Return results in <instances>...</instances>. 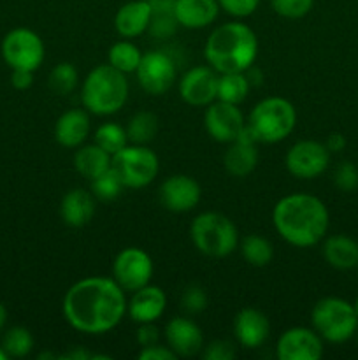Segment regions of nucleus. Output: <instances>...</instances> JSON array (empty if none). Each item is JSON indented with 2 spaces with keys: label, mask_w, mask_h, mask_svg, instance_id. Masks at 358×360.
<instances>
[{
  "label": "nucleus",
  "mask_w": 358,
  "mask_h": 360,
  "mask_svg": "<svg viewBox=\"0 0 358 360\" xmlns=\"http://www.w3.org/2000/svg\"><path fill=\"white\" fill-rule=\"evenodd\" d=\"M11 83L16 90H27L34 83V72L25 69H13V76H11Z\"/></svg>",
  "instance_id": "37998d69"
},
{
  "label": "nucleus",
  "mask_w": 358,
  "mask_h": 360,
  "mask_svg": "<svg viewBox=\"0 0 358 360\" xmlns=\"http://www.w3.org/2000/svg\"><path fill=\"white\" fill-rule=\"evenodd\" d=\"M95 144L107 151L109 155H116L121 151L123 148L128 144V136H126V129H123L118 123H102L97 130H95Z\"/></svg>",
  "instance_id": "7c9ffc66"
},
{
  "label": "nucleus",
  "mask_w": 358,
  "mask_h": 360,
  "mask_svg": "<svg viewBox=\"0 0 358 360\" xmlns=\"http://www.w3.org/2000/svg\"><path fill=\"white\" fill-rule=\"evenodd\" d=\"M62 359H70V360H90L91 355L88 354V352L81 350V348H74V350L70 352V354L63 355Z\"/></svg>",
  "instance_id": "a18cd8bd"
},
{
  "label": "nucleus",
  "mask_w": 358,
  "mask_h": 360,
  "mask_svg": "<svg viewBox=\"0 0 358 360\" xmlns=\"http://www.w3.org/2000/svg\"><path fill=\"white\" fill-rule=\"evenodd\" d=\"M95 210V195L91 192H86L83 188H74L63 195L60 202V217L63 224L69 227L79 229L84 227L93 218Z\"/></svg>",
  "instance_id": "4be33fe9"
},
{
  "label": "nucleus",
  "mask_w": 358,
  "mask_h": 360,
  "mask_svg": "<svg viewBox=\"0 0 358 360\" xmlns=\"http://www.w3.org/2000/svg\"><path fill=\"white\" fill-rule=\"evenodd\" d=\"M190 236L195 248L211 259L228 257L239 243V231L234 221L216 211L199 214L192 221Z\"/></svg>",
  "instance_id": "39448f33"
},
{
  "label": "nucleus",
  "mask_w": 358,
  "mask_h": 360,
  "mask_svg": "<svg viewBox=\"0 0 358 360\" xmlns=\"http://www.w3.org/2000/svg\"><path fill=\"white\" fill-rule=\"evenodd\" d=\"M204 125L207 134L218 143H234L244 129V116L235 104L223 101H214L207 105L204 115Z\"/></svg>",
  "instance_id": "ddd939ff"
},
{
  "label": "nucleus",
  "mask_w": 358,
  "mask_h": 360,
  "mask_svg": "<svg viewBox=\"0 0 358 360\" xmlns=\"http://www.w3.org/2000/svg\"><path fill=\"white\" fill-rule=\"evenodd\" d=\"M274 13L288 20H298L311 13L314 0H270Z\"/></svg>",
  "instance_id": "f704fd0d"
},
{
  "label": "nucleus",
  "mask_w": 358,
  "mask_h": 360,
  "mask_svg": "<svg viewBox=\"0 0 358 360\" xmlns=\"http://www.w3.org/2000/svg\"><path fill=\"white\" fill-rule=\"evenodd\" d=\"M221 9L234 18H248L258 9L260 0H218Z\"/></svg>",
  "instance_id": "58836bf2"
},
{
  "label": "nucleus",
  "mask_w": 358,
  "mask_h": 360,
  "mask_svg": "<svg viewBox=\"0 0 358 360\" xmlns=\"http://www.w3.org/2000/svg\"><path fill=\"white\" fill-rule=\"evenodd\" d=\"M323 257L336 269H353L358 266V243L344 234L330 236L323 245Z\"/></svg>",
  "instance_id": "b1692460"
},
{
  "label": "nucleus",
  "mask_w": 358,
  "mask_h": 360,
  "mask_svg": "<svg viewBox=\"0 0 358 360\" xmlns=\"http://www.w3.org/2000/svg\"><path fill=\"white\" fill-rule=\"evenodd\" d=\"M248 125L255 130L260 143H279L293 132L297 111L286 98L267 97L253 108Z\"/></svg>",
  "instance_id": "423d86ee"
},
{
  "label": "nucleus",
  "mask_w": 358,
  "mask_h": 360,
  "mask_svg": "<svg viewBox=\"0 0 358 360\" xmlns=\"http://www.w3.org/2000/svg\"><path fill=\"white\" fill-rule=\"evenodd\" d=\"M125 290L104 276L77 281L63 297V316L70 327L84 334H104L114 329L126 313Z\"/></svg>",
  "instance_id": "f257e3e1"
},
{
  "label": "nucleus",
  "mask_w": 358,
  "mask_h": 360,
  "mask_svg": "<svg viewBox=\"0 0 358 360\" xmlns=\"http://www.w3.org/2000/svg\"><path fill=\"white\" fill-rule=\"evenodd\" d=\"M258 53V39L253 28L242 21L220 25L206 42L207 63L218 74L246 72L251 69Z\"/></svg>",
  "instance_id": "7ed1b4c3"
},
{
  "label": "nucleus",
  "mask_w": 358,
  "mask_h": 360,
  "mask_svg": "<svg viewBox=\"0 0 358 360\" xmlns=\"http://www.w3.org/2000/svg\"><path fill=\"white\" fill-rule=\"evenodd\" d=\"M111 155L93 143L86 144V146H79V150L74 155V167L81 176L91 181V179L100 176L102 172L111 167Z\"/></svg>",
  "instance_id": "a878e982"
},
{
  "label": "nucleus",
  "mask_w": 358,
  "mask_h": 360,
  "mask_svg": "<svg viewBox=\"0 0 358 360\" xmlns=\"http://www.w3.org/2000/svg\"><path fill=\"white\" fill-rule=\"evenodd\" d=\"M357 333H358V329H357Z\"/></svg>",
  "instance_id": "3c124183"
},
{
  "label": "nucleus",
  "mask_w": 358,
  "mask_h": 360,
  "mask_svg": "<svg viewBox=\"0 0 358 360\" xmlns=\"http://www.w3.org/2000/svg\"><path fill=\"white\" fill-rule=\"evenodd\" d=\"M311 322L321 340L344 343L357 334L358 315L353 304L340 297H325L312 308Z\"/></svg>",
  "instance_id": "0eeeda50"
},
{
  "label": "nucleus",
  "mask_w": 358,
  "mask_h": 360,
  "mask_svg": "<svg viewBox=\"0 0 358 360\" xmlns=\"http://www.w3.org/2000/svg\"><path fill=\"white\" fill-rule=\"evenodd\" d=\"M49 88L55 91L56 95H70L79 84V74L77 69L69 62H62L51 70L49 74Z\"/></svg>",
  "instance_id": "2f4dec72"
},
{
  "label": "nucleus",
  "mask_w": 358,
  "mask_h": 360,
  "mask_svg": "<svg viewBox=\"0 0 358 360\" xmlns=\"http://www.w3.org/2000/svg\"><path fill=\"white\" fill-rule=\"evenodd\" d=\"M112 280L125 292H135L150 285L153 278V260L144 250L130 248L121 250L112 264Z\"/></svg>",
  "instance_id": "9b49d317"
},
{
  "label": "nucleus",
  "mask_w": 358,
  "mask_h": 360,
  "mask_svg": "<svg viewBox=\"0 0 358 360\" xmlns=\"http://www.w3.org/2000/svg\"><path fill=\"white\" fill-rule=\"evenodd\" d=\"M132 299L126 304L130 319L137 323H153L160 319L167 308V295L157 285H146L132 292Z\"/></svg>",
  "instance_id": "a211bd4d"
},
{
  "label": "nucleus",
  "mask_w": 358,
  "mask_h": 360,
  "mask_svg": "<svg viewBox=\"0 0 358 360\" xmlns=\"http://www.w3.org/2000/svg\"><path fill=\"white\" fill-rule=\"evenodd\" d=\"M137 357H139L140 360H175L178 359V355H175L168 347L153 345V347L142 348Z\"/></svg>",
  "instance_id": "a19ab883"
},
{
  "label": "nucleus",
  "mask_w": 358,
  "mask_h": 360,
  "mask_svg": "<svg viewBox=\"0 0 358 360\" xmlns=\"http://www.w3.org/2000/svg\"><path fill=\"white\" fill-rule=\"evenodd\" d=\"M218 74L213 67H193L179 81V95L195 108H204L216 101Z\"/></svg>",
  "instance_id": "2eb2a0df"
},
{
  "label": "nucleus",
  "mask_w": 358,
  "mask_h": 360,
  "mask_svg": "<svg viewBox=\"0 0 358 360\" xmlns=\"http://www.w3.org/2000/svg\"><path fill=\"white\" fill-rule=\"evenodd\" d=\"M158 132V118L150 111H140L128 120L126 136L132 144H147Z\"/></svg>",
  "instance_id": "c756f323"
},
{
  "label": "nucleus",
  "mask_w": 358,
  "mask_h": 360,
  "mask_svg": "<svg viewBox=\"0 0 358 360\" xmlns=\"http://www.w3.org/2000/svg\"><path fill=\"white\" fill-rule=\"evenodd\" d=\"M6 322H7V309H6V306H4L2 302H0V330L4 329Z\"/></svg>",
  "instance_id": "49530a36"
},
{
  "label": "nucleus",
  "mask_w": 358,
  "mask_h": 360,
  "mask_svg": "<svg viewBox=\"0 0 358 360\" xmlns=\"http://www.w3.org/2000/svg\"><path fill=\"white\" fill-rule=\"evenodd\" d=\"M7 359H9V355H7L6 350H4V348L0 347V360H7Z\"/></svg>",
  "instance_id": "de8ad7c7"
},
{
  "label": "nucleus",
  "mask_w": 358,
  "mask_h": 360,
  "mask_svg": "<svg viewBox=\"0 0 358 360\" xmlns=\"http://www.w3.org/2000/svg\"><path fill=\"white\" fill-rule=\"evenodd\" d=\"M158 340H160V334L153 323H140V329L137 330V343L140 347H153V345H158Z\"/></svg>",
  "instance_id": "79ce46f5"
},
{
  "label": "nucleus",
  "mask_w": 358,
  "mask_h": 360,
  "mask_svg": "<svg viewBox=\"0 0 358 360\" xmlns=\"http://www.w3.org/2000/svg\"><path fill=\"white\" fill-rule=\"evenodd\" d=\"M200 186L186 174H174L160 186V202L172 213H188L200 200Z\"/></svg>",
  "instance_id": "dca6fc26"
},
{
  "label": "nucleus",
  "mask_w": 358,
  "mask_h": 360,
  "mask_svg": "<svg viewBox=\"0 0 358 360\" xmlns=\"http://www.w3.org/2000/svg\"><path fill=\"white\" fill-rule=\"evenodd\" d=\"M179 23L174 13H151L147 32L157 39H168L175 34Z\"/></svg>",
  "instance_id": "c9c22d12"
},
{
  "label": "nucleus",
  "mask_w": 358,
  "mask_h": 360,
  "mask_svg": "<svg viewBox=\"0 0 358 360\" xmlns=\"http://www.w3.org/2000/svg\"><path fill=\"white\" fill-rule=\"evenodd\" d=\"M218 0H175L174 14L179 27L199 30L209 27L220 14Z\"/></svg>",
  "instance_id": "aec40b11"
},
{
  "label": "nucleus",
  "mask_w": 358,
  "mask_h": 360,
  "mask_svg": "<svg viewBox=\"0 0 358 360\" xmlns=\"http://www.w3.org/2000/svg\"><path fill=\"white\" fill-rule=\"evenodd\" d=\"M272 224L277 234L297 248L314 246L329 231V210L318 197L291 193L274 206Z\"/></svg>",
  "instance_id": "f03ea898"
},
{
  "label": "nucleus",
  "mask_w": 358,
  "mask_h": 360,
  "mask_svg": "<svg viewBox=\"0 0 358 360\" xmlns=\"http://www.w3.org/2000/svg\"><path fill=\"white\" fill-rule=\"evenodd\" d=\"M249 83L246 72H225L218 76V91L216 98L223 102L239 105L242 101H246L249 94Z\"/></svg>",
  "instance_id": "bb28decb"
},
{
  "label": "nucleus",
  "mask_w": 358,
  "mask_h": 360,
  "mask_svg": "<svg viewBox=\"0 0 358 360\" xmlns=\"http://www.w3.org/2000/svg\"><path fill=\"white\" fill-rule=\"evenodd\" d=\"M2 56L11 69L34 72L44 60V42L30 28H14L4 37Z\"/></svg>",
  "instance_id": "1a4fd4ad"
},
{
  "label": "nucleus",
  "mask_w": 358,
  "mask_h": 360,
  "mask_svg": "<svg viewBox=\"0 0 358 360\" xmlns=\"http://www.w3.org/2000/svg\"><path fill=\"white\" fill-rule=\"evenodd\" d=\"M183 308L190 313V315H195L206 309L207 306V295L204 292V288H200L199 285H192L185 290L183 294Z\"/></svg>",
  "instance_id": "4c0bfd02"
},
{
  "label": "nucleus",
  "mask_w": 358,
  "mask_h": 360,
  "mask_svg": "<svg viewBox=\"0 0 358 360\" xmlns=\"http://www.w3.org/2000/svg\"><path fill=\"white\" fill-rule=\"evenodd\" d=\"M288 172L298 179H314L326 171L330 151L319 141H298L288 150L284 158Z\"/></svg>",
  "instance_id": "f8f14e48"
},
{
  "label": "nucleus",
  "mask_w": 358,
  "mask_h": 360,
  "mask_svg": "<svg viewBox=\"0 0 358 360\" xmlns=\"http://www.w3.org/2000/svg\"><path fill=\"white\" fill-rule=\"evenodd\" d=\"M86 109H69L55 123V139L63 148H79L90 134Z\"/></svg>",
  "instance_id": "412c9836"
},
{
  "label": "nucleus",
  "mask_w": 358,
  "mask_h": 360,
  "mask_svg": "<svg viewBox=\"0 0 358 360\" xmlns=\"http://www.w3.org/2000/svg\"><path fill=\"white\" fill-rule=\"evenodd\" d=\"M111 167L118 172L125 188H144L157 178L160 162L146 144H126L112 155Z\"/></svg>",
  "instance_id": "6e6552de"
},
{
  "label": "nucleus",
  "mask_w": 358,
  "mask_h": 360,
  "mask_svg": "<svg viewBox=\"0 0 358 360\" xmlns=\"http://www.w3.org/2000/svg\"><path fill=\"white\" fill-rule=\"evenodd\" d=\"M140 58H142V53L130 41H118L109 49V65H112L123 74L135 72Z\"/></svg>",
  "instance_id": "c85d7f7f"
},
{
  "label": "nucleus",
  "mask_w": 358,
  "mask_h": 360,
  "mask_svg": "<svg viewBox=\"0 0 358 360\" xmlns=\"http://www.w3.org/2000/svg\"><path fill=\"white\" fill-rule=\"evenodd\" d=\"M235 357L234 343L227 340H218L207 345L206 352H204V359L206 360H232Z\"/></svg>",
  "instance_id": "ea45409f"
},
{
  "label": "nucleus",
  "mask_w": 358,
  "mask_h": 360,
  "mask_svg": "<svg viewBox=\"0 0 358 360\" xmlns=\"http://www.w3.org/2000/svg\"><path fill=\"white\" fill-rule=\"evenodd\" d=\"M168 348L178 357H193L204 348V334L193 320L175 316L165 327Z\"/></svg>",
  "instance_id": "f3484780"
},
{
  "label": "nucleus",
  "mask_w": 358,
  "mask_h": 360,
  "mask_svg": "<svg viewBox=\"0 0 358 360\" xmlns=\"http://www.w3.org/2000/svg\"><path fill=\"white\" fill-rule=\"evenodd\" d=\"M128 98V81L112 65H98L90 70L81 86V101L86 111L97 116L118 112Z\"/></svg>",
  "instance_id": "20e7f679"
},
{
  "label": "nucleus",
  "mask_w": 358,
  "mask_h": 360,
  "mask_svg": "<svg viewBox=\"0 0 358 360\" xmlns=\"http://www.w3.org/2000/svg\"><path fill=\"white\" fill-rule=\"evenodd\" d=\"M151 21V6L147 0H132L123 4L114 16V28L121 37L133 39L147 32Z\"/></svg>",
  "instance_id": "5701e85b"
},
{
  "label": "nucleus",
  "mask_w": 358,
  "mask_h": 360,
  "mask_svg": "<svg viewBox=\"0 0 358 360\" xmlns=\"http://www.w3.org/2000/svg\"><path fill=\"white\" fill-rule=\"evenodd\" d=\"M333 183L343 192H354L358 188V167L351 162H343L336 169L333 174Z\"/></svg>",
  "instance_id": "e433bc0d"
},
{
  "label": "nucleus",
  "mask_w": 358,
  "mask_h": 360,
  "mask_svg": "<svg viewBox=\"0 0 358 360\" xmlns=\"http://www.w3.org/2000/svg\"><path fill=\"white\" fill-rule=\"evenodd\" d=\"M241 253L249 266L265 267L272 262L274 246L269 239L262 238V236L251 234L246 236V238L242 239Z\"/></svg>",
  "instance_id": "cd10ccee"
},
{
  "label": "nucleus",
  "mask_w": 358,
  "mask_h": 360,
  "mask_svg": "<svg viewBox=\"0 0 358 360\" xmlns=\"http://www.w3.org/2000/svg\"><path fill=\"white\" fill-rule=\"evenodd\" d=\"M353 308H354V311H357V315H358V297H357V301L353 302Z\"/></svg>",
  "instance_id": "8fccbe9b"
},
{
  "label": "nucleus",
  "mask_w": 358,
  "mask_h": 360,
  "mask_svg": "<svg viewBox=\"0 0 358 360\" xmlns=\"http://www.w3.org/2000/svg\"><path fill=\"white\" fill-rule=\"evenodd\" d=\"M2 348L9 357H25L34 348V338H32L30 330L25 327H13L4 334Z\"/></svg>",
  "instance_id": "72a5a7b5"
},
{
  "label": "nucleus",
  "mask_w": 358,
  "mask_h": 360,
  "mask_svg": "<svg viewBox=\"0 0 358 360\" xmlns=\"http://www.w3.org/2000/svg\"><path fill=\"white\" fill-rule=\"evenodd\" d=\"M235 340L244 348H258L267 341L270 334L269 319L260 309L244 308L234 320Z\"/></svg>",
  "instance_id": "6ab92c4d"
},
{
  "label": "nucleus",
  "mask_w": 358,
  "mask_h": 360,
  "mask_svg": "<svg viewBox=\"0 0 358 360\" xmlns=\"http://www.w3.org/2000/svg\"><path fill=\"white\" fill-rule=\"evenodd\" d=\"M223 162L228 174L235 176V178H246V176L255 171L256 164H258L256 144H246L234 141L228 146Z\"/></svg>",
  "instance_id": "393cba45"
},
{
  "label": "nucleus",
  "mask_w": 358,
  "mask_h": 360,
  "mask_svg": "<svg viewBox=\"0 0 358 360\" xmlns=\"http://www.w3.org/2000/svg\"><path fill=\"white\" fill-rule=\"evenodd\" d=\"M325 146L329 148L330 153H339V151H343L344 148H346V137L339 132L330 134L329 139H326V143H325Z\"/></svg>",
  "instance_id": "c03bdc74"
},
{
  "label": "nucleus",
  "mask_w": 358,
  "mask_h": 360,
  "mask_svg": "<svg viewBox=\"0 0 358 360\" xmlns=\"http://www.w3.org/2000/svg\"><path fill=\"white\" fill-rule=\"evenodd\" d=\"M140 88L150 95H161L174 84L178 76V62L165 49L142 53L135 70Z\"/></svg>",
  "instance_id": "9d476101"
},
{
  "label": "nucleus",
  "mask_w": 358,
  "mask_h": 360,
  "mask_svg": "<svg viewBox=\"0 0 358 360\" xmlns=\"http://www.w3.org/2000/svg\"><path fill=\"white\" fill-rule=\"evenodd\" d=\"M39 359H55V355H53V354H41V355H39Z\"/></svg>",
  "instance_id": "09e8293b"
},
{
  "label": "nucleus",
  "mask_w": 358,
  "mask_h": 360,
  "mask_svg": "<svg viewBox=\"0 0 358 360\" xmlns=\"http://www.w3.org/2000/svg\"><path fill=\"white\" fill-rule=\"evenodd\" d=\"M276 354L279 360H318L323 355L321 336L307 327H291L281 334Z\"/></svg>",
  "instance_id": "4468645a"
},
{
  "label": "nucleus",
  "mask_w": 358,
  "mask_h": 360,
  "mask_svg": "<svg viewBox=\"0 0 358 360\" xmlns=\"http://www.w3.org/2000/svg\"><path fill=\"white\" fill-rule=\"evenodd\" d=\"M125 185H123L121 178L118 176V172L112 167H109L107 171L102 172L100 176L91 179L90 192L93 193L95 199L100 200H112L123 192Z\"/></svg>",
  "instance_id": "473e14b6"
}]
</instances>
